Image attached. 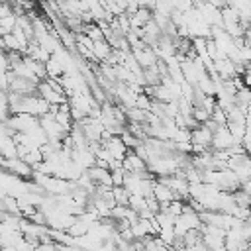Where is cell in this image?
<instances>
[{"mask_svg": "<svg viewBox=\"0 0 251 251\" xmlns=\"http://www.w3.org/2000/svg\"><path fill=\"white\" fill-rule=\"evenodd\" d=\"M2 169L6 171V173H12L14 176H22V178H29V176H33V167L31 165H27L24 159H20V157H16V159H4V163H2Z\"/></svg>", "mask_w": 251, "mask_h": 251, "instance_id": "obj_2", "label": "cell"}, {"mask_svg": "<svg viewBox=\"0 0 251 251\" xmlns=\"http://www.w3.org/2000/svg\"><path fill=\"white\" fill-rule=\"evenodd\" d=\"M122 167L126 169V173H133V175H141V173H145L147 171V161L145 159H141L135 151H127V155H126V159L122 161Z\"/></svg>", "mask_w": 251, "mask_h": 251, "instance_id": "obj_3", "label": "cell"}, {"mask_svg": "<svg viewBox=\"0 0 251 251\" xmlns=\"http://www.w3.org/2000/svg\"><path fill=\"white\" fill-rule=\"evenodd\" d=\"M37 96H41L49 106H61V104H67V102H69V96L63 94V92H57V90L47 82V78H43V80L37 84Z\"/></svg>", "mask_w": 251, "mask_h": 251, "instance_id": "obj_1", "label": "cell"}, {"mask_svg": "<svg viewBox=\"0 0 251 251\" xmlns=\"http://www.w3.org/2000/svg\"><path fill=\"white\" fill-rule=\"evenodd\" d=\"M86 175L90 176V180H92L96 186H114V184H112V173H110L108 169H104V167L94 165V167H90V169L86 171Z\"/></svg>", "mask_w": 251, "mask_h": 251, "instance_id": "obj_4", "label": "cell"}, {"mask_svg": "<svg viewBox=\"0 0 251 251\" xmlns=\"http://www.w3.org/2000/svg\"><path fill=\"white\" fill-rule=\"evenodd\" d=\"M153 198H155L161 206H165V204H169V202H173V200H178L176 194H175L167 184H163L161 180H155V186H153Z\"/></svg>", "mask_w": 251, "mask_h": 251, "instance_id": "obj_5", "label": "cell"}, {"mask_svg": "<svg viewBox=\"0 0 251 251\" xmlns=\"http://www.w3.org/2000/svg\"><path fill=\"white\" fill-rule=\"evenodd\" d=\"M241 82L247 86V88H251V63L249 65H245V69H243V75H241Z\"/></svg>", "mask_w": 251, "mask_h": 251, "instance_id": "obj_8", "label": "cell"}, {"mask_svg": "<svg viewBox=\"0 0 251 251\" xmlns=\"http://www.w3.org/2000/svg\"><path fill=\"white\" fill-rule=\"evenodd\" d=\"M112 194H114V202L116 206H129V190L126 186H112Z\"/></svg>", "mask_w": 251, "mask_h": 251, "instance_id": "obj_6", "label": "cell"}, {"mask_svg": "<svg viewBox=\"0 0 251 251\" xmlns=\"http://www.w3.org/2000/svg\"><path fill=\"white\" fill-rule=\"evenodd\" d=\"M10 71V61H8V53L0 47V73H8Z\"/></svg>", "mask_w": 251, "mask_h": 251, "instance_id": "obj_7", "label": "cell"}]
</instances>
